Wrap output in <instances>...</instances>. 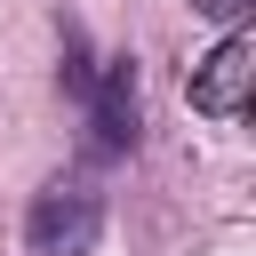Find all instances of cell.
Returning a JSON list of instances; mask_svg holds the SVG:
<instances>
[{
  "instance_id": "obj_1",
  "label": "cell",
  "mask_w": 256,
  "mask_h": 256,
  "mask_svg": "<svg viewBox=\"0 0 256 256\" xmlns=\"http://www.w3.org/2000/svg\"><path fill=\"white\" fill-rule=\"evenodd\" d=\"M64 96L80 104V160L112 168L136 152V56H96L80 24H64Z\"/></svg>"
},
{
  "instance_id": "obj_2",
  "label": "cell",
  "mask_w": 256,
  "mask_h": 256,
  "mask_svg": "<svg viewBox=\"0 0 256 256\" xmlns=\"http://www.w3.org/2000/svg\"><path fill=\"white\" fill-rule=\"evenodd\" d=\"M96 240H104V192L96 184L56 176V184L32 192V208H24V248L32 256H96Z\"/></svg>"
},
{
  "instance_id": "obj_3",
  "label": "cell",
  "mask_w": 256,
  "mask_h": 256,
  "mask_svg": "<svg viewBox=\"0 0 256 256\" xmlns=\"http://www.w3.org/2000/svg\"><path fill=\"white\" fill-rule=\"evenodd\" d=\"M248 80H256V40L224 32L200 64H192V112L208 120H248Z\"/></svg>"
},
{
  "instance_id": "obj_4",
  "label": "cell",
  "mask_w": 256,
  "mask_h": 256,
  "mask_svg": "<svg viewBox=\"0 0 256 256\" xmlns=\"http://www.w3.org/2000/svg\"><path fill=\"white\" fill-rule=\"evenodd\" d=\"M192 8H200L208 24H232V32H240V8H248V0H192Z\"/></svg>"
}]
</instances>
